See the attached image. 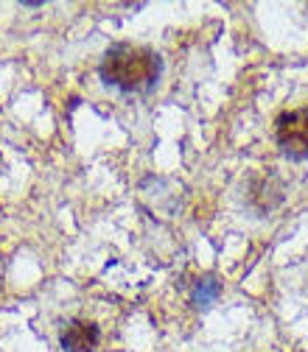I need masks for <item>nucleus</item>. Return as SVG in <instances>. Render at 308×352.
Here are the masks:
<instances>
[{
	"instance_id": "f257e3e1",
	"label": "nucleus",
	"mask_w": 308,
	"mask_h": 352,
	"mask_svg": "<svg viewBox=\"0 0 308 352\" xmlns=\"http://www.w3.org/2000/svg\"><path fill=\"white\" fill-rule=\"evenodd\" d=\"M99 76L107 87L123 96H146L163 76V59L154 48L115 42L101 56Z\"/></svg>"
},
{
	"instance_id": "f03ea898",
	"label": "nucleus",
	"mask_w": 308,
	"mask_h": 352,
	"mask_svg": "<svg viewBox=\"0 0 308 352\" xmlns=\"http://www.w3.org/2000/svg\"><path fill=\"white\" fill-rule=\"evenodd\" d=\"M275 140L278 148L289 160H305L308 157V107L280 112L275 120Z\"/></svg>"
},
{
	"instance_id": "7ed1b4c3",
	"label": "nucleus",
	"mask_w": 308,
	"mask_h": 352,
	"mask_svg": "<svg viewBox=\"0 0 308 352\" xmlns=\"http://www.w3.org/2000/svg\"><path fill=\"white\" fill-rule=\"evenodd\" d=\"M99 341H101L99 324L87 319H70L59 333V344L65 352H96Z\"/></svg>"
},
{
	"instance_id": "20e7f679",
	"label": "nucleus",
	"mask_w": 308,
	"mask_h": 352,
	"mask_svg": "<svg viewBox=\"0 0 308 352\" xmlns=\"http://www.w3.org/2000/svg\"><path fill=\"white\" fill-rule=\"evenodd\" d=\"M218 294H222V283H218L216 277H202L194 283V302L196 307H207Z\"/></svg>"
},
{
	"instance_id": "39448f33",
	"label": "nucleus",
	"mask_w": 308,
	"mask_h": 352,
	"mask_svg": "<svg viewBox=\"0 0 308 352\" xmlns=\"http://www.w3.org/2000/svg\"><path fill=\"white\" fill-rule=\"evenodd\" d=\"M20 6H25V9H39L42 0H20Z\"/></svg>"
}]
</instances>
